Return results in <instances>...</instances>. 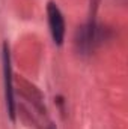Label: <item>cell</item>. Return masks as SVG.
<instances>
[{
	"instance_id": "obj_1",
	"label": "cell",
	"mask_w": 128,
	"mask_h": 129,
	"mask_svg": "<svg viewBox=\"0 0 128 129\" xmlns=\"http://www.w3.org/2000/svg\"><path fill=\"white\" fill-rule=\"evenodd\" d=\"M110 36H112V30L105 26L98 24L91 17L88 23H84L75 30V35H74L75 53L81 57H88L105 41H109Z\"/></svg>"
},
{
	"instance_id": "obj_2",
	"label": "cell",
	"mask_w": 128,
	"mask_h": 129,
	"mask_svg": "<svg viewBox=\"0 0 128 129\" xmlns=\"http://www.w3.org/2000/svg\"><path fill=\"white\" fill-rule=\"evenodd\" d=\"M47 21H48V29H50V35H51L53 42L57 47H60L65 41L66 27H65L63 14L54 2H50L47 5Z\"/></svg>"
},
{
	"instance_id": "obj_3",
	"label": "cell",
	"mask_w": 128,
	"mask_h": 129,
	"mask_svg": "<svg viewBox=\"0 0 128 129\" xmlns=\"http://www.w3.org/2000/svg\"><path fill=\"white\" fill-rule=\"evenodd\" d=\"M3 80H5V99L9 117L15 119V99H14V84H12V66H11V54L9 48L3 45Z\"/></svg>"
},
{
	"instance_id": "obj_4",
	"label": "cell",
	"mask_w": 128,
	"mask_h": 129,
	"mask_svg": "<svg viewBox=\"0 0 128 129\" xmlns=\"http://www.w3.org/2000/svg\"><path fill=\"white\" fill-rule=\"evenodd\" d=\"M50 129H54V128H53V126H51V128H50Z\"/></svg>"
}]
</instances>
